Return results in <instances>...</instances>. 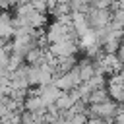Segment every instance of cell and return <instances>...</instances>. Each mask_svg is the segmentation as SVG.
<instances>
[{
	"label": "cell",
	"mask_w": 124,
	"mask_h": 124,
	"mask_svg": "<svg viewBox=\"0 0 124 124\" xmlns=\"http://www.w3.org/2000/svg\"><path fill=\"white\" fill-rule=\"evenodd\" d=\"M21 124H41V122H39L37 114L29 112V110H23L21 112Z\"/></svg>",
	"instance_id": "9c48e42d"
},
{
	"label": "cell",
	"mask_w": 124,
	"mask_h": 124,
	"mask_svg": "<svg viewBox=\"0 0 124 124\" xmlns=\"http://www.w3.org/2000/svg\"><path fill=\"white\" fill-rule=\"evenodd\" d=\"M54 83H56L62 91H74V89H78L83 81H81L79 70H78V66H76V68L70 70L68 74H64V76H60V78H54Z\"/></svg>",
	"instance_id": "277c9868"
},
{
	"label": "cell",
	"mask_w": 124,
	"mask_h": 124,
	"mask_svg": "<svg viewBox=\"0 0 124 124\" xmlns=\"http://www.w3.org/2000/svg\"><path fill=\"white\" fill-rule=\"evenodd\" d=\"M58 4H70V0H56Z\"/></svg>",
	"instance_id": "5bb4252c"
},
{
	"label": "cell",
	"mask_w": 124,
	"mask_h": 124,
	"mask_svg": "<svg viewBox=\"0 0 124 124\" xmlns=\"http://www.w3.org/2000/svg\"><path fill=\"white\" fill-rule=\"evenodd\" d=\"M87 124H110V122H107V120H103V118H89Z\"/></svg>",
	"instance_id": "4fadbf2b"
},
{
	"label": "cell",
	"mask_w": 124,
	"mask_h": 124,
	"mask_svg": "<svg viewBox=\"0 0 124 124\" xmlns=\"http://www.w3.org/2000/svg\"><path fill=\"white\" fill-rule=\"evenodd\" d=\"M64 118H66V124H87L89 122V114L87 112H76L74 108L66 110Z\"/></svg>",
	"instance_id": "52a82bcc"
},
{
	"label": "cell",
	"mask_w": 124,
	"mask_h": 124,
	"mask_svg": "<svg viewBox=\"0 0 124 124\" xmlns=\"http://www.w3.org/2000/svg\"><path fill=\"white\" fill-rule=\"evenodd\" d=\"M29 66V64H27ZM27 79L31 87H39V85H46L50 81H54V68L50 64H39V66H29L27 70Z\"/></svg>",
	"instance_id": "6da1fadb"
},
{
	"label": "cell",
	"mask_w": 124,
	"mask_h": 124,
	"mask_svg": "<svg viewBox=\"0 0 124 124\" xmlns=\"http://www.w3.org/2000/svg\"><path fill=\"white\" fill-rule=\"evenodd\" d=\"M87 21L91 29H107L112 21V12L108 8H89L87 12Z\"/></svg>",
	"instance_id": "3957f363"
},
{
	"label": "cell",
	"mask_w": 124,
	"mask_h": 124,
	"mask_svg": "<svg viewBox=\"0 0 124 124\" xmlns=\"http://www.w3.org/2000/svg\"><path fill=\"white\" fill-rule=\"evenodd\" d=\"M23 108L29 110V112H33V114H39V112H46L48 105L43 101L41 95H27V99L23 103Z\"/></svg>",
	"instance_id": "8992f818"
},
{
	"label": "cell",
	"mask_w": 124,
	"mask_h": 124,
	"mask_svg": "<svg viewBox=\"0 0 124 124\" xmlns=\"http://www.w3.org/2000/svg\"><path fill=\"white\" fill-rule=\"evenodd\" d=\"M31 4H33V8H35L37 12L48 14V4H46V0H31Z\"/></svg>",
	"instance_id": "30bf717a"
},
{
	"label": "cell",
	"mask_w": 124,
	"mask_h": 124,
	"mask_svg": "<svg viewBox=\"0 0 124 124\" xmlns=\"http://www.w3.org/2000/svg\"><path fill=\"white\" fill-rule=\"evenodd\" d=\"M105 101H110V93H108L107 87L95 89V91L89 95V105H97V103H105Z\"/></svg>",
	"instance_id": "ba28073f"
},
{
	"label": "cell",
	"mask_w": 124,
	"mask_h": 124,
	"mask_svg": "<svg viewBox=\"0 0 124 124\" xmlns=\"http://www.w3.org/2000/svg\"><path fill=\"white\" fill-rule=\"evenodd\" d=\"M120 112V105L116 101H105V103H97V105H89V118H103L107 122H114L116 114Z\"/></svg>",
	"instance_id": "7a4b0ae2"
},
{
	"label": "cell",
	"mask_w": 124,
	"mask_h": 124,
	"mask_svg": "<svg viewBox=\"0 0 124 124\" xmlns=\"http://www.w3.org/2000/svg\"><path fill=\"white\" fill-rule=\"evenodd\" d=\"M116 56H118V60L124 64V43H122V45H120V48L116 50Z\"/></svg>",
	"instance_id": "7c38bea8"
},
{
	"label": "cell",
	"mask_w": 124,
	"mask_h": 124,
	"mask_svg": "<svg viewBox=\"0 0 124 124\" xmlns=\"http://www.w3.org/2000/svg\"><path fill=\"white\" fill-rule=\"evenodd\" d=\"M10 54H12V52H8L4 46H0V70L8 68V62H10Z\"/></svg>",
	"instance_id": "8fae6325"
},
{
	"label": "cell",
	"mask_w": 124,
	"mask_h": 124,
	"mask_svg": "<svg viewBox=\"0 0 124 124\" xmlns=\"http://www.w3.org/2000/svg\"><path fill=\"white\" fill-rule=\"evenodd\" d=\"M72 27H74V31H76L78 37L85 35V33L91 29V25H89V21H87V14L72 12Z\"/></svg>",
	"instance_id": "5b68a950"
}]
</instances>
